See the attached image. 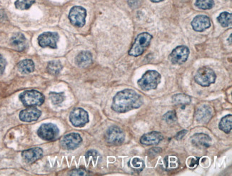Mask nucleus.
I'll list each match as a JSON object with an SVG mask.
<instances>
[{
  "label": "nucleus",
  "instance_id": "nucleus-1",
  "mask_svg": "<svg viewBox=\"0 0 232 176\" xmlns=\"http://www.w3.org/2000/svg\"><path fill=\"white\" fill-rule=\"evenodd\" d=\"M144 99L142 96L132 89H124L114 96L112 108L117 113H126L137 109L142 106Z\"/></svg>",
  "mask_w": 232,
  "mask_h": 176
},
{
  "label": "nucleus",
  "instance_id": "nucleus-2",
  "mask_svg": "<svg viewBox=\"0 0 232 176\" xmlns=\"http://www.w3.org/2000/svg\"><path fill=\"white\" fill-rule=\"evenodd\" d=\"M162 76L158 71L154 70H149L144 73L137 83L140 89L147 91L156 89L161 82Z\"/></svg>",
  "mask_w": 232,
  "mask_h": 176
},
{
  "label": "nucleus",
  "instance_id": "nucleus-3",
  "mask_svg": "<svg viewBox=\"0 0 232 176\" xmlns=\"http://www.w3.org/2000/svg\"><path fill=\"white\" fill-rule=\"evenodd\" d=\"M152 36L147 32L139 34L137 36L135 41L129 51V55L131 56L137 57L143 54L150 45Z\"/></svg>",
  "mask_w": 232,
  "mask_h": 176
},
{
  "label": "nucleus",
  "instance_id": "nucleus-4",
  "mask_svg": "<svg viewBox=\"0 0 232 176\" xmlns=\"http://www.w3.org/2000/svg\"><path fill=\"white\" fill-rule=\"evenodd\" d=\"M216 79L215 72L212 68L206 67H201L198 69L194 76V81L199 85L203 87H208L212 83H214Z\"/></svg>",
  "mask_w": 232,
  "mask_h": 176
},
{
  "label": "nucleus",
  "instance_id": "nucleus-5",
  "mask_svg": "<svg viewBox=\"0 0 232 176\" xmlns=\"http://www.w3.org/2000/svg\"><path fill=\"white\" fill-rule=\"evenodd\" d=\"M20 99L22 104L27 107L41 106L45 101V96L36 90L24 91L20 94Z\"/></svg>",
  "mask_w": 232,
  "mask_h": 176
},
{
  "label": "nucleus",
  "instance_id": "nucleus-6",
  "mask_svg": "<svg viewBox=\"0 0 232 176\" xmlns=\"http://www.w3.org/2000/svg\"><path fill=\"white\" fill-rule=\"evenodd\" d=\"M87 11L84 7L80 6L73 7L69 14L70 22L76 27H82L86 23Z\"/></svg>",
  "mask_w": 232,
  "mask_h": 176
},
{
  "label": "nucleus",
  "instance_id": "nucleus-7",
  "mask_svg": "<svg viewBox=\"0 0 232 176\" xmlns=\"http://www.w3.org/2000/svg\"><path fill=\"white\" fill-rule=\"evenodd\" d=\"M105 139L109 144L115 145H121L125 140V134L120 128L114 126L109 128L107 131Z\"/></svg>",
  "mask_w": 232,
  "mask_h": 176
},
{
  "label": "nucleus",
  "instance_id": "nucleus-8",
  "mask_svg": "<svg viewBox=\"0 0 232 176\" xmlns=\"http://www.w3.org/2000/svg\"><path fill=\"white\" fill-rule=\"evenodd\" d=\"M189 48L186 46H179L173 49L169 58L173 64H182L187 61L189 56Z\"/></svg>",
  "mask_w": 232,
  "mask_h": 176
},
{
  "label": "nucleus",
  "instance_id": "nucleus-9",
  "mask_svg": "<svg viewBox=\"0 0 232 176\" xmlns=\"http://www.w3.org/2000/svg\"><path fill=\"white\" fill-rule=\"evenodd\" d=\"M70 120L72 125L75 127H83L89 122V115L84 109L75 108L71 112Z\"/></svg>",
  "mask_w": 232,
  "mask_h": 176
},
{
  "label": "nucleus",
  "instance_id": "nucleus-10",
  "mask_svg": "<svg viewBox=\"0 0 232 176\" xmlns=\"http://www.w3.org/2000/svg\"><path fill=\"white\" fill-rule=\"evenodd\" d=\"M82 141V138L79 133H72L62 138L60 140V145L65 150H74L79 146Z\"/></svg>",
  "mask_w": 232,
  "mask_h": 176
},
{
  "label": "nucleus",
  "instance_id": "nucleus-11",
  "mask_svg": "<svg viewBox=\"0 0 232 176\" xmlns=\"http://www.w3.org/2000/svg\"><path fill=\"white\" fill-rule=\"evenodd\" d=\"M37 134L43 140L52 141L59 135V129L52 123H45L40 126Z\"/></svg>",
  "mask_w": 232,
  "mask_h": 176
},
{
  "label": "nucleus",
  "instance_id": "nucleus-12",
  "mask_svg": "<svg viewBox=\"0 0 232 176\" xmlns=\"http://www.w3.org/2000/svg\"><path fill=\"white\" fill-rule=\"evenodd\" d=\"M212 108L208 105L202 104L195 110L194 118L199 123H206L212 118Z\"/></svg>",
  "mask_w": 232,
  "mask_h": 176
},
{
  "label": "nucleus",
  "instance_id": "nucleus-13",
  "mask_svg": "<svg viewBox=\"0 0 232 176\" xmlns=\"http://www.w3.org/2000/svg\"><path fill=\"white\" fill-rule=\"evenodd\" d=\"M59 40V35L54 32H45L38 37V42L42 47H49L56 49L57 42Z\"/></svg>",
  "mask_w": 232,
  "mask_h": 176
},
{
  "label": "nucleus",
  "instance_id": "nucleus-14",
  "mask_svg": "<svg viewBox=\"0 0 232 176\" xmlns=\"http://www.w3.org/2000/svg\"><path fill=\"white\" fill-rule=\"evenodd\" d=\"M191 26L194 31L202 32L210 27L211 20L209 17L206 15H198L193 18L191 22Z\"/></svg>",
  "mask_w": 232,
  "mask_h": 176
},
{
  "label": "nucleus",
  "instance_id": "nucleus-15",
  "mask_svg": "<svg viewBox=\"0 0 232 176\" xmlns=\"http://www.w3.org/2000/svg\"><path fill=\"white\" fill-rule=\"evenodd\" d=\"M212 138L205 133H195L191 138V143L193 146L199 148H209L212 143Z\"/></svg>",
  "mask_w": 232,
  "mask_h": 176
},
{
  "label": "nucleus",
  "instance_id": "nucleus-16",
  "mask_svg": "<svg viewBox=\"0 0 232 176\" xmlns=\"http://www.w3.org/2000/svg\"><path fill=\"white\" fill-rule=\"evenodd\" d=\"M163 140V135L158 131H151L141 136L140 143L145 145H156Z\"/></svg>",
  "mask_w": 232,
  "mask_h": 176
},
{
  "label": "nucleus",
  "instance_id": "nucleus-17",
  "mask_svg": "<svg viewBox=\"0 0 232 176\" xmlns=\"http://www.w3.org/2000/svg\"><path fill=\"white\" fill-rule=\"evenodd\" d=\"M41 114L42 112L39 109L34 107H29L20 112V118L22 121L24 122L36 121L40 117Z\"/></svg>",
  "mask_w": 232,
  "mask_h": 176
},
{
  "label": "nucleus",
  "instance_id": "nucleus-18",
  "mask_svg": "<svg viewBox=\"0 0 232 176\" xmlns=\"http://www.w3.org/2000/svg\"><path fill=\"white\" fill-rule=\"evenodd\" d=\"M22 158L29 163L36 162L43 156V150L40 148H33L22 152Z\"/></svg>",
  "mask_w": 232,
  "mask_h": 176
},
{
  "label": "nucleus",
  "instance_id": "nucleus-19",
  "mask_svg": "<svg viewBox=\"0 0 232 176\" xmlns=\"http://www.w3.org/2000/svg\"><path fill=\"white\" fill-rule=\"evenodd\" d=\"M11 46L15 50L18 51H22L25 49L26 47V41L24 36L21 33L14 34L11 37L10 41Z\"/></svg>",
  "mask_w": 232,
  "mask_h": 176
},
{
  "label": "nucleus",
  "instance_id": "nucleus-20",
  "mask_svg": "<svg viewBox=\"0 0 232 176\" xmlns=\"http://www.w3.org/2000/svg\"><path fill=\"white\" fill-rule=\"evenodd\" d=\"M75 62L79 67H87L92 63V55L89 51H82L76 56Z\"/></svg>",
  "mask_w": 232,
  "mask_h": 176
},
{
  "label": "nucleus",
  "instance_id": "nucleus-21",
  "mask_svg": "<svg viewBox=\"0 0 232 176\" xmlns=\"http://www.w3.org/2000/svg\"><path fill=\"white\" fill-rule=\"evenodd\" d=\"M191 101V97L184 93H178L172 96V102L176 106H187L190 104Z\"/></svg>",
  "mask_w": 232,
  "mask_h": 176
},
{
  "label": "nucleus",
  "instance_id": "nucleus-22",
  "mask_svg": "<svg viewBox=\"0 0 232 176\" xmlns=\"http://www.w3.org/2000/svg\"><path fill=\"white\" fill-rule=\"evenodd\" d=\"M18 70L23 74H28L33 72L34 70V64L30 59H25L20 62L18 64Z\"/></svg>",
  "mask_w": 232,
  "mask_h": 176
},
{
  "label": "nucleus",
  "instance_id": "nucleus-23",
  "mask_svg": "<svg viewBox=\"0 0 232 176\" xmlns=\"http://www.w3.org/2000/svg\"><path fill=\"white\" fill-rule=\"evenodd\" d=\"M219 129L225 133H229L232 129V116L231 114L227 115L222 118L218 123Z\"/></svg>",
  "mask_w": 232,
  "mask_h": 176
},
{
  "label": "nucleus",
  "instance_id": "nucleus-24",
  "mask_svg": "<svg viewBox=\"0 0 232 176\" xmlns=\"http://www.w3.org/2000/svg\"><path fill=\"white\" fill-rule=\"evenodd\" d=\"M232 20V15L231 13L224 11L219 14V16L217 17L218 22L221 24L223 27H228L231 25Z\"/></svg>",
  "mask_w": 232,
  "mask_h": 176
},
{
  "label": "nucleus",
  "instance_id": "nucleus-25",
  "mask_svg": "<svg viewBox=\"0 0 232 176\" xmlns=\"http://www.w3.org/2000/svg\"><path fill=\"white\" fill-rule=\"evenodd\" d=\"M62 69V66L59 61H52L48 64L47 71L51 75H58Z\"/></svg>",
  "mask_w": 232,
  "mask_h": 176
},
{
  "label": "nucleus",
  "instance_id": "nucleus-26",
  "mask_svg": "<svg viewBox=\"0 0 232 176\" xmlns=\"http://www.w3.org/2000/svg\"><path fill=\"white\" fill-rule=\"evenodd\" d=\"M195 6L200 9H211L214 6V0H196Z\"/></svg>",
  "mask_w": 232,
  "mask_h": 176
},
{
  "label": "nucleus",
  "instance_id": "nucleus-27",
  "mask_svg": "<svg viewBox=\"0 0 232 176\" xmlns=\"http://www.w3.org/2000/svg\"><path fill=\"white\" fill-rule=\"evenodd\" d=\"M49 98L54 105H59L64 101L65 96L64 93L51 92L49 93Z\"/></svg>",
  "mask_w": 232,
  "mask_h": 176
},
{
  "label": "nucleus",
  "instance_id": "nucleus-28",
  "mask_svg": "<svg viewBox=\"0 0 232 176\" xmlns=\"http://www.w3.org/2000/svg\"><path fill=\"white\" fill-rule=\"evenodd\" d=\"M35 2V0H17L15 2V7L19 9H28Z\"/></svg>",
  "mask_w": 232,
  "mask_h": 176
},
{
  "label": "nucleus",
  "instance_id": "nucleus-29",
  "mask_svg": "<svg viewBox=\"0 0 232 176\" xmlns=\"http://www.w3.org/2000/svg\"><path fill=\"white\" fill-rule=\"evenodd\" d=\"M163 119H164L167 123H173L177 120V116H176V113L175 111H170L166 113L163 116Z\"/></svg>",
  "mask_w": 232,
  "mask_h": 176
},
{
  "label": "nucleus",
  "instance_id": "nucleus-30",
  "mask_svg": "<svg viewBox=\"0 0 232 176\" xmlns=\"http://www.w3.org/2000/svg\"><path fill=\"white\" fill-rule=\"evenodd\" d=\"M97 158H98V153L96 150H89L86 154V160L87 162L89 161H93L94 163H95L97 162Z\"/></svg>",
  "mask_w": 232,
  "mask_h": 176
},
{
  "label": "nucleus",
  "instance_id": "nucleus-31",
  "mask_svg": "<svg viewBox=\"0 0 232 176\" xmlns=\"http://www.w3.org/2000/svg\"><path fill=\"white\" fill-rule=\"evenodd\" d=\"M131 165L132 167L136 168V169H140L141 171V170L144 169V162L142 161V160H141L139 159V158H134L133 160L131 161Z\"/></svg>",
  "mask_w": 232,
  "mask_h": 176
},
{
  "label": "nucleus",
  "instance_id": "nucleus-32",
  "mask_svg": "<svg viewBox=\"0 0 232 176\" xmlns=\"http://www.w3.org/2000/svg\"><path fill=\"white\" fill-rule=\"evenodd\" d=\"M199 162V158H190L189 159H188V165L189 166L190 168H193L196 167V166L198 165Z\"/></svg>",
  "mask_w": 232,
  "mask_h": 176
},
{
  "label": "nucleus",
  "instance_id": "nucleus-33",
  "mask_svg": "<svg viewBox=\"0 0 232 176\" xmlns=\"http://www.w3.org/2000/svg\"><path fill=\"white\" fill-rule=\"evenodd\" d=\"M6 64H7V63H6L5 59L0 54V75H2L5 71Z\"/></svg>",
  "mask_w": 232,
  "mask_h": 176
},
{
  "label": "nucleus",
  "instance_id": "nucleus-34",
  "mask_svg": "<svg viewBox=\"0 0 232 176\" xmlns=\"http://www.w3.org/2000/svg\"><path fill=\"white\" fill-rule=\"evenodd\" d=\"M70 175H87V173H86L85 171L82 169H78V170H74V171H72L71 172V173H70Z\"/></svg>",
  "mask_w": 232,
  "mask_h": 176
},
{
  "label": "nucleus",
  "instance_id": "nucleus-35",
  "mask_svg": "<svg viewBox=\"0 0 232 176\" xmlns=\"http://www.w3.org/2000/svg\"><path fill=\"white\" fill-rule=\"evenodd\" d=\"M162 152V149L160 148H152L149 150V155H153V156H156Z\"/></svg>",
  "mask_w": 232,
  "mask_h": 176
},
{
  "label": "nucleus",
  "instance_id": "nucleus-36",
  "mask_svg": "<svg viewBox=\"0 0 232 176\" xmlns=\"http://www.w3.org/2000/svg\"><path fill=\"white\" fill-rule=\"evenodd\" d=\"M187 130H183V131H179V133H178L176 135V136H175L176 139V140H180V139H181L182 138H183L186 134H187Z\"/></svg>",
  "mask_w": 232,
  "mask_h": 176
},
{
  "label": "nucleus",
  "instance_id": "nucleus-37",
  "mask_svg": "<svg viewBox=\"0 0 232 176\" xmlns=\"http://www.w3.org/2000/svg\"><path fill=\"white\" fill-rule=\"evenodd\" d=\"M150 1L154 3H158V2H162L163 0H150Z\"/></svg>",
  "mask_w": 232,
  "mask_h": 176
},
{
  "label": "nucleus",
  "instance_id": "nucleus-38",
  "mask_svg": "<svg viewBox=\"0 0 232 176\" xmlns=\"http://www.w3.org/2000/svg\"><path fill=\"white\" fill-rule=\"evenodd\" d=\"M231 37H232V35H230V36H229V41H230V44H231Z\"/></svg>",
  "mask_w": 232,
  "mask_h": 176
}]
</instances>
